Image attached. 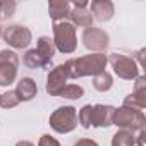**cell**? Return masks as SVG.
I'll use <instances>...</instances> for the list:
<instances>
[{
    "instance_id": "1",
    "label": "cell",
    "mask_w": 146,
    "mask_h": 146,
    "mask_svg": "<svg viewBox=\"0 0 146 146\" xmlns=\"http://www.w3.org/2000/svg\"><path fill=\"white\" fill-rule=\"evenodd\" d=\"M108 64V57L105 53H88L78 58H69L64 65L67 69L69 79H79L86 76H96L100 72H105Z\"/></svg>"
},
{
    "instance_id": "2",
    "label": "cell",
    "mask_w": 146,
    "mask_h": 146,
    "mask_svg": "<svg viewBox=\"0 0 146 146\" xmlns=\"http://www.w3.org/2000/svg\"><path fill=\"white\" fill-rule=\"evenodd\" d=\"M53 45L55 50L60 53H74L78 48V36L76 26L70 21H58L53 23Z\"/></svg>"
},
{
    "instance_id": "3",
    "label": "cell",
    "mask_w": 146,
    "mask_h": 146,
    "mask_svg": "<svg viewBox=\"0 0 146 146\" xmlns=\"http://www.w3.org/2000/svg\"><path fill=\"white\" fill-rule=\"evenodd\" d=\"M144 124H146V117H144V112L141 110H132L127 107H120L113 110L112 125H117L119 129L134 132V131L144 129Z\"/></svg>"
},
{
    "instance_id": "4",
    "label": "cell",
    "mask_w": 146,
    "mask_h": 146,
    "mask_svg": "<svg viewBox=\"0 0 146 146\" xmlns=\"http://www.w3.org/2000/svg\"><path fill=\"white\" fill-rule=\"evenodd\" d=\"M50 127L58 132V134H67L72 132L78 127V112L74 107L70 105H64L58 107L57 110H53V113L50 115Z\"/></svg>"
},
{
    "instance_id": "5",
    "label": "cell",
    "mask_w": 146,
    "mask_h": 146,
    "mask_svg": "<svg viewBox=\"0 0 146 146\" xmlns=\"http://www.w3.org/2000/svg\"><path fill=\"white\" fill-rule=\"evenodd\" d=\"M108 62H110L113 72H115L120 79L134 81L139 76V65L129 55H124V53H117L115 52V53H110L108 55Z\"/></svg>"
},
{
    "instance_id": "6",
    "label": "cell",
    "mask_w": 146,
    "mask_h": 146,
    "mask_svg": "<svg viewBox=\"0 0 146 146\" xmlns=\"http://www.w3.org/2000/svg\"><path fill=\"white\" fill-rule=\"evenodd\" d=\"M19 55L12 50H0V86H11L17 78Z\"/></svg>"
},
{
    "instance_id": "7",
    "label": "cell",
    "mask_w": 146,
    "mask_h": 146,
    "mask_svg": "<svg viewBox=\"0 0 146 146\" xmlns=\"http://www.w3.org/2000/svg\"><path fill=\"white\" fill-rule=\"evenodd\" d=\"M4 36V41L16 48V50H23V48H28L31 40H33V35H31V29L23 26V24H12L9 28H5V31L2 33Z\"/></svg>"
},
{
    "instance_id": "8",
    "label": "cell",
    "mask_w": 146,
    "mask_h": 146,
    "mask_svg": "<svg viewBox=\"0 0 146 146\" xmlns=\"http://www.w3.org/2000/svg\"><path fill=\"white\" fill-rule=\"evenodd\" d=\"M108 43H110V36L105 29L91 26L83 31V45L95 53H103L108 48Z\"/></svg>"
},
{
    "instance_id": "9",
    "label": "cell",
    "mask_w": 146,
    "mask_h": 146,
    "mask_svg": "<svg viewBox=\"0 0 146 146\" xmlns=\"http://www.w3.org/2000/svg\"><path fill=\"white\" fill-rule=\"evenodd\" d=\"M67 69L64 64H58L55 65L46 76V84H45V90L50 96H58L62 93V90L67 86Z\"/></svg>"
},
{
    "instance_id": "10",
    "label": "cell",
    "mask_w": 146,
    "mask_h": 146,
    "mask_svg": "<svg viewBox=\"0 0 146 146\" xmlns=\"http://www.w3.org/2000/svg\"><path fill=\"white\" fill-rule=\"evenodd\" d=\"M113 110H115V107H112V105H103V103L93 105L90 127H110Z\"/></svg>"
},
{
    "instance_id": "11",
    "label": "cell",
    "mask_w": 146,
    "mask_h": 146,
    "mask_svg": "<svg viewBox=\"0 0 146 146\" xmlns=\"http://www.w3.org/2000/svg\"><path fill=\"white\" fill-rule=\"evenodd\" d=\"M88 7H90V14L93 16V19H96L100 23L110 21L115 14L113 2H110V0H93Z\"/></svg>"
},
{
    "instance_id": "12",
    "label": "cell",
    "mask_w": 146,
    "mask_h": 146,
    "mask_svg": "<svg viewBox=\"0 0 146 146\" xmlns=\"http://www.w3.org/2000/svg\"><path fill=\"white\" fill-rule=\"evenodd\" d=\"M40 55V58L43 60V65L45 67H50L52 60H53V55H55V45H53V40L50 36H40L38 38V43H36V48H35Z\"/></svg>"
},
{
    "instance_id": "13",
    "label": "cell",
    "mask_w": 146,
    "mask_h": 146,
    "mask_svg": "<svg viewBox=\"0 0 146 146\" xmlns=\"http://www.w3.org/2000/svg\"><path fill=\"white\" fill-rule=\"evenodd\" d=\"M14 91H16L19 102H31L38 95V86H36L35 79L23 78V79H19V83H17V86H16Z\"/></svg>"
},
{
    "instance_id": "14",
    "label": "cell",
    "mask_w": 146,
    "mask_h": 146,
    "mask_svg": "<svg viewBox=\"0 0 146 146\" xmlns=\"http://www.w3.org/2000/svg\"><path fill=\"white\" fill-rule=\"evenodd\" d=\"M70 12V4L67 0H52L48 2V16L53 19V23L65 21Z\"/></svg>"
},
{
    "instance_id": "15",
    "label": "cell",
    "mask_w": 146,
    "mask_h": 146,
    "mask_svg": "<svg viewBox=\"0 0 146 146\" xmlns=\"http://www.w3.org/2000/svg\"><path fill=\"white\" fill-rule=\"evenodd\" d=\"M67 21H70L74 26H81V28H91L93 26V16L90 14L88 9H78V7H70L69 17Z\"/></svg>"
},
{
    "instance_id": "16",
    "label": "cell",
    "mask_w": 146,
    "mask_h": 146,
    "mask_svg": "<svg viewBox=\"0 0 146 146\" xmlns=\"http://www.w3.org/2000/svg\"><path fill=\"white\" fill-rule=\"evenodd\" d=\"M112 146H136V136L131 131L119 129L112 137Z\"/></svg>"
},
{
    "instance_id": "17",
    "label": "cell",
    "mask_w": 146,
    "mask_h": 146,
    "mask_svg": "<svg viewBox=\"0 0 146 146\" xmlns=\"http://www.w3.org/2000/svg\"><path fill=\"white\" fill-rule=\"evenodd\" d=\"M112 84H113V79H112V74L110 72H100V74H96L95 78H93V86H95V90L96 91H100V93H105V91H108L110 88H112Z\"/></svg>"
},
{
    "instance_id": "18",
    "label": "cell",
    "mask_w": 146,
    "mask_h": 146,
    "mask_svg": "<svg viewBox=\"0 0 146 146\" xmlns=\"http://www.w3.org/2000/svg\"><path fill=\"white\" fill-rule=\"evenodd\" d=\"M134 81H136V83H134V91H132L131 95H132L141 105L146 107V79H144V76H137Z\"/></svg>"
},
{
    "instance_id": "19",
    "label": "cell",
    "mask_w": 146,
    "mask_h": 146,
    "mask_svg": "<svg viewBox=\"0 0 146 146\" xmlns=\"http://www.w3.org/2000/svg\"><path fill=\"white\" fill-rule=\"evenodd\" d=\"M23 62H24V65L29 67V69H45L43 60L40 58V55H38V52H36L35 48H31V50H28V52L24 53Z\"/></svg>"
},
{
    "instance_id": "20",
    "label": "cell",
    "mask_w": 146,
    "mask_h": 146,
    "mask_svg": "<svg viewBox=\"0 0 146 146\" xmlns=\"http://www.w3.org/2000/svg\"><path fill=\"white\" fill-rule=\"evenodd\" d=\"M58 96L67 98V100H79V98L84 96V88L79 86V84H67Z\"/></svg>"
},
{
    "instance_id": "21",
    "label": "cell",
    "mask_w": 146,
    "mask_h": 146,
    "mask_svg": "<svg viewBox=\"0 0 146 146\" xmlns=\"http://www.w3.org/2000/svg\"><path fill=\"white\" fill-rule=\"evenodd\" d=\"M17 4L14 0H0V21H7L14 16Z\"/></svg>"
},
{
    "instance_id": "22",
    "label": "cell",
    "mask_w": 146,
    "mask_h": 146,
    "mask_svg": "<svg viewBox=\"0 0 146 146\" xmlns=\"http://www.w3.org/2000/svg\"><path fill=\"white\" fill-rule=\"evenodd\" d=\"M21 102H19V98H17V95H16V91H5L4 95H0V107H4V108H14V107H17Z\"/></svg>"
},
{
    "instance_id": "23",
    "label": "cell",
    "mask_w": 146,
    "mask_h": 146,
    "mask_svg": "<svg viewBox=\"0 0 146 146\" xmlns=\"http://www.w3.org/2000/svg\"><path fill=\"white\" fill-rule=\"evenodd\" d=\"M91 110H93V105H84L79 113H78V122L84 127V129H90V120H91Z\"/></svg>"
},
{
    "instance_id": "24",
    "label": "cell",
    "mask_w": 146,
    "mask_h": 146,
    "mask_svg": "<svg viewBox=\"0 0 146 146\" xmlns=\"http://www.w3.org/2000/svg\"><path fill=\"white\" fill-rule=\"evenodd\" d=\"M122 107H127V108H132V110H141V112L144 110V105H141V103L132 96V95H127V96H125V100H124V105H122Z\"/></svg>"
},
{
    "instance_id": "25",
    "label": "cell",
    "mask_w": 146,
    "mask_h": 146,
    "mask_svg": "<svg viewBox=\"0 0 146 146\" xmlns=\"http://www.w3.org/2000/svg\"><path fill=\"white\" fill-rule=\"evenodd\" d=\"M38 146H60V143L55 137H52L50 134H43L38 141Z\"/></svg>"
},
{
    "instance_id": "26",
    "label": "cell",
    "mask_w": 146,
    "mask_h": 146,
    "mask_svg": "<svg viewBox=\"0 0 146 146\" xmlns=\"http://www.w3.org/2000/svg\"><path fill=\"white\" fill-rule=\"evenodd\" d=\"M74 146H100L95 139H90V137H81L74 143Z\"/></svg>"
},
{
    "instance_id": "27",
    "label": "cell",
    "mask_w": 146,
    "mask_h": 146,
    "mask_svg": "<svg viewBox=\"0 0 146 146\" xmlns=\"http://www.w3.org/2000/svg\"><path fill=\"white\" fill-rule=\"evenodd\" d=\"M88 2H86V0H79V2H78V0H74V2H72V7H78V9H88Z\"/></svg>"
},
{
    "instance_id": "28",
    "label": "cell",
    "mask_w": 146,
    "mask_h": 146,
    "mask_svg": "<svg viewBox=\"0 0 146 146\" xmlns=\"http://www.w3.org/2000/svg\"><path fill=\"white\" fill-rule=\"evenodd\" d=\"M144 137H146V131L141 129V131H139V136L136 137V143H137L139 146H144Z\"/></svg>"
},
{
    "instance_id": "29",
    "label": "cell",
    "mask_w": 146,
    "mask_h": 146,
    "mask_svg": "<svg viewBox=\"0 0 146 146\" xmlns=\"http://www.w3.org/2000/svg\"><path fill=\"white\" fill-rule=\"evenodd\" d=\"M16 146H35L33 143H29V141H19Z\"/></svg>"
},
{
    "instance_id": "30",
    "label": "cell",
    "mask_w": 146,
    "mask_h": 146,
    "mask_svg": "<svg viewBox=\"0 0 146 146\" xmlns=\"http://www.w3.org/2000/svg\"><path fill=\"white\" fill-rule=\"evenodd\" d=\"M0 36H2V26H0Z\"/></svg>"
}]
</instances>
